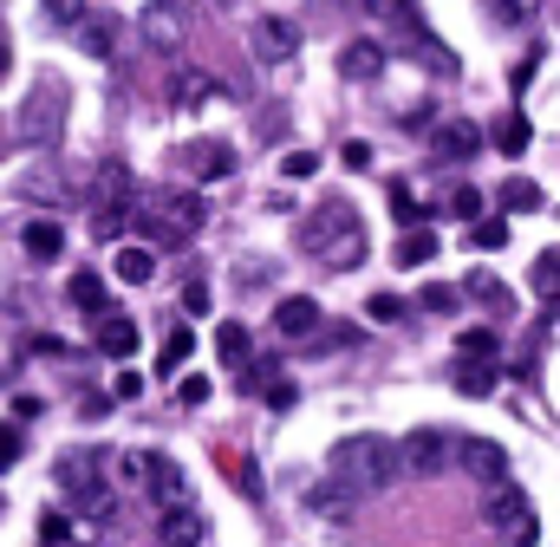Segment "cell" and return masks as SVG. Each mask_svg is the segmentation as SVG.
<instances>
[{
    "label": "cell",
    "instance_id": "1",
    "mask_svg": "<svg viewBox=\"0 0 560 547\" xmlns=\"http://www.w3.org/2000/svg\"><path fill=\"white\" fill-rule=\"evenodd\" d=\"M332 476L352 482L359 496H378L405 476V443L378 437V430H359V437H339L332 443Z\"/></svg>",
    "mask_w": 560,
    "mask_h": 547
},
{
    "label": "cell",
    "instance_id": "2",
    "mask_svg": "<svg viewBox=\"0 0 560 547\" xmlns=\"http://www.w3.org/2000/svg\"><path fill=\"white\" fill-rule=\"evenodd\" d=\"M300 248H313V255L332 261V268H359V261H365V222L352 216V202H326V209L306 216Z\"/></svg>",
    "mask_w": 560,
    "mask_h": 547
},
{
    "label": "cell",
    "instance_id": "3",
    "mask_svg": "<svg viewBox=\"0 0 560 547\" xmlns=\"http://www.w3.org/2000/svg\"><path fill=\"white\" fill-rule=\"evenodd\" d=\"M66 112H72L66 85H59V79H39V85L20 98V143H26V150H52V143L66 137Z\"/></svg>",
    "mask_w": 560,
    "mask_h": 547
},
{
    "label": "cell",
    "instance_id": "4",
    "mask_svg": "<svg viewBox=\"0 0 560 547\" xmlns=\"http://www.w3.org/2000/svg\"><path fill=\"white\" fill-rule=\"evenodd\" d=\"M482 515H489V528H495V535H509L515 547H528L535 535H541V522H535V509H528V496H522L515 482H489Z\"/></svg>",
    "mask_w": 560,
    "mask_h": 547
},
{
    "label": "cell",
    "instance_id": "5",
    "mask_svg": "<svg viewBox=\"0 0 560 547\" xmlns=\"http://www.w3.org/2000/svg\"><path fill=\"white\" fill-rule=\"evenodd\" d=\"M176 170H189L196 183H222V176H235V150L222 137H189V143H176Z\"/></svg>",
    "mask_w": 560,
    "mask_h": 547
},
{
    "label": "cell",
    "instance_id": "6",
    "mask_svg": "<svg viewBox=\"0 0 560 547\" xmlns=\"http://www.w3.org/2000/svg\"><path fill=\"white\" fill-rule=\"evenodd\" d=\"M365 13L385 26V33H398V39H411V46H430L436 33H430V20H423L418 0H365Z\"/></svg>",
    "mask_w": 560,
    "mask_h": 547
},
{
    "label": "cell",
    "instance_id": "7",
    "mask_svg": "<svg viewBox=\"0 0 560 547\" xmlns=\"http://www.w3.org/2000/svg\"><path fill=\"white\" fill-rule=\"evenodd\" d=\"M450 450H456V443H450L443 430H411V437H405V476H443V469H450Z\"/></svg>",
    "mask_w": 560,
    "mask_h": 547
},
{
    "label": "cell",
    "instance_id": "8",
    "mask_svg": "<svg viewBox=\"0 0 560 547\" xmlns=\"http://www.w3.org/2000/svg\"><path fill=\"white\" fill-rule=\"evenodd\" d=\"M248 39H255V59H261V66H280V59H293V53H300V26H293V20H280V13H261Z\"/></svg>",
    "mask_w": 560,
    "mask_h": 547
},
{
    "label": "cell",
    "instance_id": "9",
    "mask_svg": "<svg viewBox=\"0 0 560 547\" xmlns=\"http://www.w3.org/2000/svg\"><path fill=\"white\" fill-rule=\"evenodd\" d=\"M319 300L313 293H287V300H275V333L280 339H313L319 333Z\"/></svg>",
    "mask_w": 560,
    "mask_h": 547
},
{
    "label": "cell",
    "instance_id": "10",
    "mask_svg": "<svg viewBox=\"0 0 560 547\" xmlns=\"http://www.w3.org/2000/svg\"><path fill=\"white\" fill-rule=\"evenodd\" d=\"M222 85L202 72V66H176L170 72V85H163V98H170V112H196V105H209Z\"/></svg>",
    "mask_w": 560,
    "mask_h": 547
},
{
    "label": "cell",
    "instance_id": "11",
    "mask_svg": "<svg viewBox=\"0 0 560 547\" xmlns=\"http://www.w3.org/2000/svg\"><path fill=\"white\" fill-rule=\"evenodd\" d=\"M450 385H456L463 398H489V392L502 385V359H476V352H456V365H450Z\"/></svg>",
    "mask_w": 560,
    "mask_h": 547
},
{
    "label": "cell",
    "instance_id": "12",
    "mask_svg": "<svg viewBox=\"0 0 560 547\" xmlns=\"http://www.w3.org/2000/svg\"><path fill=\"white\" fill-rule=\"evenodd\" d=\"M456 450H463V469H469L476 482H509V450H502V443H489V437H463Z\"/></svg>",
    "mask_w": 560,
    "mask_h": 547
},
{
    "label": "cell",
    "instance_id": "13",
    "mask_svg": "<svg viewBox=\"0 0 560 547\" xmlns=\"http://www.w3.org/2000/svg\"><path fill=\"white\" fill-rule=\"evenodd\" d=\"M92 339H98L105 359H131V352H138V319H131V313H98V319H92Z\"/></svg>",
    "mask_w": 560,
    "mask_h": 547
},
{
    "label": "cell",
    "instance_id": "14",
    "mask_svg": "<svg viewBox=\"0 0 560 547\" xmlns=\"http://www.w3.org/2000/svg\"><path fill=\"white\" fill-rule=\"evenodd\" d=\"M436 156L443 163H469L476 150H482V125H469V118H450V125H436Z\"/></svg>",
    "mask_w": 560,
    "mask_h": 547
},
{
    "label": "cell",
    "instance_id": "15",
    "mask_svg": "<svg viewBox=\"0 0 560 547\" xmlns=\"http://www.w3.org/2000/svg\"><path fill=\"white\" fill-rule=\"evenodd\" d=\"M79 46H85L92 59H118V46H125V20H118V13H92V20L79 26Z\"/></svg>",
    "mask_w": 560,
    "mask_h": 547
},
{
    "label": "cell",
    "instance_id": "16",
    "mask_svg": "<svg viewBox=\"0 0 560 547\" xmlns=\"http://www.w3.org/2000/svg\"><path fill=\"white\" fill-rule=\"evenodd\" d=\"M176 0H150V13H143V39L156 46V53H176L183 46V20L170 13Z\"/></svg>",
    "mask_w": 560,
    "mask_h": 547
},
{
    "label": "cell",
    "instance_id": "17",
    "mask_svg": "<svg viewBox=\"0 0 560 547\" xmlns=\"http://www.w3.org/2000/svg\"><path fill=\"white\" fill-rule=\"evenodd\" d=\"M339 72H346V79H359V85H365V79H378V72H385V39H352V46L339 53Z\"/></svg>",
    "mask_w": 560,
    "mask_h": 547
},
{
    "label": "cell",
    "instance_id": "18",
    "mask_svg": "<svg viewBox=\"0 0 560 547\" xmlns=\"http://www.w3.org/2000/svg\"><path fill=\"white\" fill-rule=\"evenodd\" d=\"M98 450H66L59 463H52V476H59V489H72V496H85L92 482H98V463H92Z\"/></svg>",
    "mask_w": 560,
    "mask_h": 547
},
{
    "label": "cell",
    "instance_id": "19",
    "mask_svg": "<svg viewBox=\"0 0 560 547\" xmlns=\"http://www.w3.org/2000/svg\"><path fill=\"white\" fill-rule=\"evenodd\" d=\"M306 502H313V509H319V515H326V522H352V509H359V489H352V482H339V476H332V482H326V489H313V496H306Z\"/></svg>",
    "mask_w": 560,
    "mask_h": 547
},
{
    "label": "cell",
    "instance_id": "20",
    "mask_svg": "<svg viewBox=\"0 0 560 547\" xmlns=\"http://www.w3.org/2000/svg\"><path fill=\"white\" fill-rule=\"evenodd\" d=\"M150 476H156V456L150 450H118L112 456V482L118 489H150Z\"/></svg>",
    "mask_w": 560,
    "mask_h": 547
},
{
    "label": "cell",
    "instance_id": "21",
    "mask_svg": "<svg viewBox=\"0 0 560 547\" xmlns=\"http://www.w3.org/2000/svg\"><path fill=\"white\" fill-rule=\"evenodd\" d=\"M202 535H209L202 509H170L163 515V547H202Z\"/></svg>",
    "mask_w": 560,
    "mask_h": 547
},
{
    "label": "cell",
    "instance_id": "22",
    "mask_svg": "<svg viewBox=\"0 0 560 547\" xmlns=\"http://www.w3.org/2000/svg\"><path fill=\"white\" fill-rule=\"evenodd\" d=\"M156 216H163V222H170V229H176L183 242H189V235L202 229V202H196V196H176V189H170V196L156 202Z\"/></svg>",
    "mask_w": 560,
    "mask_h": 547
},
{
    "label": "cell",
    "instance_id": "23",
    "mask_svg": "<svg viewBox=\"0 0 560 547\" xmlns=\"http://www.w3.org/2000/svg\"><path fill=\"white\" fill-rule=\"evenodd\" d=\"M20 248L46 268V261H59V248H66V229L59 222H26V235H20Z\"/></svg>",
    "mask_w": 560,
    "mask_h": 547
},
{
    "label": "cell",
    "instance_id": "24",
    "mask_svg": "<svg viewBox=\"0 0 560 547\" xmlns=\"http://www.w3.org/2000/svg\"><path fill=\"white\" fill-rule=\"evenodd\" d=\"M66 300H72L79 313H92V319H98V313H112V306H105V280H98L92 268H79V274H72V287H66Z\"/></svg>",
    "mask_w": 560,
    "mask_h": 547
},
{
    "label": "cell",
    "instance_id": "25",
    "mask_svg": "<svg viewBox=\"0 0 560 547\" xmlns=\"http://www.w3.org/2000/svg\"><path fill=\"white\" fill-rule=\"evenodd\" d=\"M189 352H196V333H189V326H170V333H163V359H156V372L176 379V372L189 365Z\"/></svg>",
    "mask_w": 560,
    "mask_h": 547
},
{
    "label": "cell",
    "instance_id": "26",
    "mask_svg": "<svg viewBox=\"0 0 560 547\" xmlns=\"http://www.w3.org/2000/svg\"><path fill=\"white\" fill-rule=\"evenodd\" d=\"M215 352H222V365H242V372H248V326H242V319H222Z\"/></svg>",
    "mask_w": 560,
    "mask_h": 547
},
{
    "label": "cell",
    "instance_id": "27",
    "mask_svg": "<svg viewBox=\"0 0 560 547\" xmlns=\"http://www.w3.org/2000/svg\"><path fill=\"white\" fill-rule=\"evenodd\" d=\"M502 209H509V216H528V209H541V183H528V176H509V183H502Z\"/></svg>",
    "mask_w": 560,
    "mask_h": 547
},
{
    "label": "cell",
    "instance_id": "28",
    "mask_svg": "<svg viewBox=\"0 0 560 547\" xmlns=\"http://www.w3.org/2000/svg\"><path fill=\"white\" fill-rule=\"evenodd\" d=\"M528 143H535V131H528V118H522V112H509V118L495 125V150H502V156H522Z\"/></svg>",
    "mask_w": 560,
    "mask_h": 547
},
{
    "label": "cell",
    "instance_id": "29",
    "mask_svg": "<svg viewBox=\"0 0 560 547\" xmlns=\"http://www.w3.org/2000/svg\"><path fill=\"white\" fill-rule=\"evenodd\" d=\"M463 293H469V300H482V306H495V313L509 306V287H502V280H495L489 268H476V274H469V280H463Z\"/></svg>",
    "mask_w": 560,
    "mask_h": 547
},
{
    "label": "cell",
    "instance_id": "30",
    "mask_svg": "<svg viewBox=\"0 0 560 547\" xmlns=\"http://www.w3.org/2000/svg\"><path fill=\"white\" fill-rule=\"evenodd\" d=\"M112 268H118L125 287H143V280L156 274V261H150V248H118V261H112Z\"/></svg>",
    "mask_w": 560,
    "mask_h": 547
},
{
    "label": "cell",
    "instance_id": "31",
    "mask_svg": "<svg viewBox=\"0 0 560 547\" xmlns=\"http://www.w3.org/2000/svg\"><path fill=\"white\" fill-rule=\"evenodd\" d=\"M222 476L242 489V496H261V469L248 463V456H235V450H222Z\"/></svg>",
    "mask_w": 560,
    "mask_h": 547
},
{
    "label": "cell",
    "instance_id": "32",
    "mask_svg": "<svg viewBox=\"0 0 560 547\" xmlns=\"http://www.w3.org/2000/svg\"><path fill=\"white\" fill-rule=\"evenodd\" d=\"M436 255V235L430 229H405V242H398V268H423Z\"/></svg>",
    "mask_w": 560,
    "mask_h": 547
},
{
    "label": "cell",
    "instance_id": "33",
    "mask_svg": "<svg viewBox=\"0 0 560 547\" xmlns=\"http://www.w3.org/2000/svg\"><path fill=\"white\" fill-rule=\"evenodd\" d=\"M469 248H509V216H482V222H469Z\"/></svg>",
    "mask_w": 560,
    "mask_h": 547
},
{
    "label": "cell",
    "instance_id": "34",
    "mask_svg": "<svg viewBox=\"0 0 560 547\" xmlns=\"http://www.w3.org/2000/svg\"><path fill=\"white\" fill-rule=\"evenodd\" d=\"M150 496H163V502L176 509V496H183V469H176L170 456H156V476H150Z\"/></svg>",
    "mask_w": 560,
    "mask_h": 547
},
{
    "label": "cell",
    "instance_id": "35",
    "mask_svg": "<svg viewBox=\"0 0 560 547\" xmlns=\"http://www.w3.org/2000/svg\"><path fill=\"white\" fill-rule=\"evenodd\" d=\"M72 502L85 509V522H112V509H118V496H112L105 482H92V489H85V496H72Z\"/></svg>",
    "mask_w": 560,
    "mask_h": 547
},
{
    "label": "cell",
    "instance_id": "36",
    "mask_svg": "<svg viewBox=\"0 0 560 547\" xmlns=\"http://www.w3.org/2000/svg\"><path fill=\"white\" fill-rule=\"evenodd\" d=\"M418 306H423V313H456V306H463V287H443V280H430V287L418 293Z\"/></svg>",
    "mask_w": 560,
    "mask_h": 547
},
{
    "label": "cell",
    "instance_id": "37",
    "mask_svg": "<svg viewBox=\"0 0 560 547\" xmlns=\"http://www.w3.org/2000/svg\"><path fill=\"white\" fill-rule=\"evenodd\" d=\"M392 216H398L405 229H423V216H430V202H418V196H411V189L398 183V189H392Z\"/></svg>",
    "mask_w": 560,
    "mask_h": 547
},
{
    "label": "cell",
    "instance_id": "38",
    "mask_svg": "<svg viewBox=\"0 0 560 547\" xmlns=\"http://www.w3.org/2000/svg\"><path fill=\"white\" fill-rule=\"evenodd\" d=\"M528 280H535V293H541V300H560V255H541Z\"/></svg>",
    "mask_w": 560,
    "mask_h": 547
},
{
    "label": "cell",
    "instance_id": "39",
    "mask_svg": "<svg viewBox=\"0 0 560 547\" xmlns=\"http://www.w3.org/2000/svg\"><path fill=\"white\" fill-rule=\"evenodd\" d=\"M450 216H456V222H482V189H469V183L450 189Z\"/></svg>",
    "mask_w": 560,
    "mask_h": 547
},
{
    "label": "cell",
    "instance_id": "40",
    "mask_svg": "<svg viewBox=\"0 0 560 547\" xmlns=\"http://www.w3.org/2000/svg\"><path fill=\"white\" fill-rule=\"evenodd\" d=\"M365 313H372L378 326H392V319H405V293H372V300H365Z\"/></svg>",
    "mask_w": 560,
    "mask_h": 547
},
{
    "label": "cell",
    "instance_id": "41",
    "mask_svg": "<svg viewBox=\"0 0 560 547\" xmlns=\"http://www.w3.org/2000/svg\"><path fill=\"white\" fill-rule=\"evenodd\" d=\"M456 352H476V359H495L502 346H495V333H489V326H469V333L456 339Z\"/></svg>",
    "mask_w": 560,
    "mask_h": 547
},
{
    "label": "cell",
    "instance_id": "42",
    "mask_svg": "<svg viewBox=\"0 0 560 547\" xmlns=\"http://www.w3.org/2000/svg\"><path fill=\"white\" fill-rule=\"evenodd\" d=\"M72 535H79V528H72V515H59V509H52V515L39 522V542H46V547H66Z\"/></svg>",
    "mask_w": 560,
    "mask_h": 547
},
{
    "label": "cell",
    "instance_id": "43",
    "mask_svg": "<svg viewBox=\"0 0 560 547\" xmlns=\"http://www.w3.org/2000/svg\"><path fill=\"white\" fill-rule=\"evenodd\" d=\"M26 456V437H20V423H0V469H13Z\"/></svg>",
    "mask_w": 560,
    "mask_h": 547
},
{
    "label": "cell",
    "instance_id": "44",
    "mask_svg": "<svg viewBox=\"0 0 560 547\" xmlns=\"http://www.w3.org/2000/svg\"><path fill=\"white\" fill-rule=\"evenodd\" d=\"M209 306H215V300H209V287H202V280H189V287H183V313H189V319H202Z\"/></svg>",
    "mask_w": 560,
    "mask_h": 547
},
{
    "label": "cell",
    "instance_id": "45",
    "mask_svg": "<svg viewBox=\"0 0 560 547\" xmlns=\"http://www.w3.org/2000/svg\"><path fill=\"white\" fill-rule=\"evenodd\" d=\"M176 398H183V405H209V379H202V372H183Z\"/></svg>",
    "mask_w": 560,
    "mask_h": 547
},
{
    "label": "cell",
    "instance_id": "46",
    "mask_svg": "<svg viewBox=\"0 0 560 547\" xmlns=\"http://www.w3.org/2000/svg\"><path fill=\"white\" fill-rule=\"evenodd\" d=\"M138 392H143V372H131V365H125V372L112 379V398H118V405H131Z\"/></svg>",
    "mask_w": 560,
    "mask_h": 547
},
{
    "label": "cell",
    "instance_id": "47",
    "mask_svg": "<svg viewBox=\"0 0 560 547\" xmlns=\"http://www.w3.org/2000/svg\"><path fill=\"white\" fill-rule=\"evenodd\" d=\"M280 170H287V176H293V183H306V176H313V170H319V156H313V150H293V156H287V163H280Z\"/></svg>",
    "mask_w": 560,
    "mask_h": 547
},
{
    "label": "cell",
    "instance_id": "48",
    "mask_svg": "<svg viewBox=\"0 0 560 547\" xmlns=\"http://www.w3.org/2000/svg\"><path fill=\"white\" fill-rule=\"evenodd\" d=\"M46 13H52V20H72V26H85V20H92V13H85V0H46Z\"/></svg>",
    "mask_w": 560,
    "mask_h": 547
},
{
    "label": "cell",
    "instance_id": "49",
    "mask_svg": "<svg viewBox=\"0 0 560 547\" xmlns=\"http://www.w3.org/2000/svg\"><path fill=\"white\" fill-rule=\"evenodd\" d=\"M495 13L522 26V20H535V13H541V0H495Z\"/></svg>",
    "mask_w": 560,
    "mask_h": 547
},
{
    "label": "cell",
    "instance_id": "50",
    "mask_svg": "<svg viewBox=\"0 0 560 547\" xmlns=\"http://www.w3.org/2000/svg\"><path fill=\"white\" fill-rule=\"evenodd\" d=\"M293 398H300V392H293L287 379H275V385H268V410H293Z\"/></svg>",
    "mask_w": 560,
    "mask_h": 547
},
{
    "label": "cell",
    "instance_id": "51",
    "mask_svg": "<svg viewBox=\"0 0 560 547\" xmlns=\"http://www.w3.org/2000/svg\"><path fill=\"white\" fill-rule=\"evenodd\" d=\"M346 170H372V143L352 137V143H346Z\"/></svg>",
    "mask_w": 560,
    "mask_h": 547
},
{
    "label": "cell",
    "instance_id": "52",
    "mask_svg": "<svg viewBox=\"0 0 560 547\" xmlns=\"http://www.w3.org/2000/svg\"><path fill=\"white\" fill-rule=\"evenodd\" d=\"M7 66H13V46H7V26H0V79H7Z\"/></svg>",
    "mask_w": 560,
    "mask_h": 547
}]
</instances>
